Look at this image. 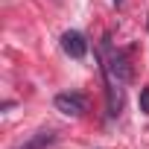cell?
I'll return each instance as SVG.
<instances>
[{
	"label": "cell",
	"instance_id": "277c9868",
	"mask_svg": "<svg viewBox=\"0 0 149 149\" xmlns=\"http://www.w3.org/2000/svg\"><path fill=\"white\" fill-rule=\"evenodd\" d=\"M137 102H140V111H143V114H149V85L140 91V100H137Z\"/></svg>",
	"mask_w": 149,
	"mask_h": 149
},
{
	"label": "cell",
	"instance_id": "6da1fadb",
	"mask_svg": "<svg viewBox=\"0 0 149 149\" xmlns=\"http://www.w3.org/2000/svg\"><path fill=\"white\" fill-rule=\"evenodd\" d=\"M53 105H56V111H61L67 117H82L85 108H88V100L82 94H76V91H64V94H58L53 100Z\"/></svg>",
	"mask_w": 149,
	"mask_h": 149
},
{
	"label": "cell",
	"instance_id": "7a4b0ae2",
	"mask_svg": "<svg viewBox=\"0 0 149 149\" xmlns=\"http://www.w3.org/2000/svg\"><path fill=\"white\" fill-rule=\"evenodd\" d=\"M61 50L70 56V58H85L88 56V38L82 35V32H76V29H67L64 35H61Z\"/></svg>",
	"mask_w": 149,
	"mask_h": 149
},
{
	"label": "cell",
	"instance_id": "3957f363",
	"mask_svg": "<svg viewBox=\"0 0 149 149\" xmlns=\"http://www.w3.org/2000/svg\"><path fill=\"white\" fill-rule=\"evenodd\" d=\"M53 140H56V132H50V129H41L38 134H32L26 143H21V146H15V149H47Z\"/></svg>",
	"mask_w": 149,
	"mask_h": 149
}]
</instances>
